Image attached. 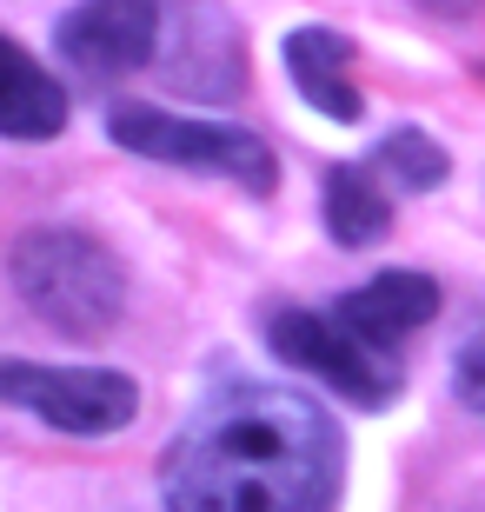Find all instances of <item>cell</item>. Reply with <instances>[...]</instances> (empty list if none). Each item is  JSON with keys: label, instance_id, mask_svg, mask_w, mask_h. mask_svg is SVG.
<instances>
[{"label": "cell", "instance_id": "cell-3", "mask_svg": "<svg viewBox=\"0 0 485 512\" xmlns=\"http://www.w3.org/2000/svg\"><path fill=\"white\" fill-rule=\"evenodd\" d=\"M107 133L127 153H147L160 167H187V173H220L246 193H273V153L260 133L246 127H220V120H187V114H153V107H113Z\"/></svg>", "mask_w": 485, "mask_h": 512}, {"label": "cell", "instance_id": "cell-1", "mask_svg": "<svg viewBox=\"0 0 485 512\" xmlns=\"http://www.w3.org/2000/svg\"><path fill=\"white\" fill-rule=\"evenodd\" d=\"M339 479V426L280 386H226L160 466L173 512H333Z\"/></svg>", "mask_w": 485, "mask_h": 512}, {"label": "cell", "instance_id": "cell-10", "mask_svg": "<svg viewBox=\"0 0 485 512\" xmlns=\"http://www.w3.org/2000/svg\"><path fill=\"white\" fill-rule=\"evenodd\" d=\"M60 127H67V87L20 40L0 34V133L7 140H54Z\"/></svg>", "mask_w": 485, "mask_h": 512}, {"label": "cell", "instance_id": "cell-5", "mask_svg": "<svg viewBox=\"0 0 485 512\" xmlns=\"http://www.w3.org/2000/svg\"><path fill=\"white\" fill-rule=\"evenodd\" d=\"M0 399L47 419L54 433H74V439H107L140 413V393H133L127 373H107V366H40V360H7V353H0Z\"/></svg>", "mask_w": 485, "mask_h": 512}, {"label": "cell", "instance_id": "cell-11", "mask_svg": "<svg viewBox=\"0 0 485 512\" xmlns=\"http://www.w3.org/2000/svg\"><path fill=\"white\" fill-rule=\"evenodd\" d=\"M386 187H379V167H333L326 173V233L339 247H373L386 240Z\"/></svg>", "mask_w": 485, "mask_h": 512}, {"label": "cell", "instance_id": "cell-7", "mask_svg": "<svg viewBox=\"0 0 485 512\" xmlns=\"http://www.w3.org/2000/svg\"><path fill=\"white\" fill-rule=\"evenodd\" d=\"M246 80V47H240V27L200 0L187 20H180V34L167 47V87L180 94H200V100H233Z\"/></svg>", "mask_w": 485, "mask_h": 512}, {"label": "cell", "instance_id": "cell-8", "mask_svg": "<svg viewBox=\"0 0 485 512\" xmlns=\"http://www.w3.org/2000/svg\"><path fill=\"white\" fill-rule=\"evenodd\" d=\"M333 313L346 326H359L373 346H392V353H399V346L439 313V286H432L426 273H412V266H392V273L366 280L359 293H346Z\"/></svg>", "mask_w": 485, "mask_h": 512}, {"label": "cell", "instance_id": "cell-9", "mask_svg": "<svg viewBox=\"0 0 485 512\" xmlns=\"http://www.w3.org/2000/svg\"><path fill=\"white\" fill-rule=\"evenodd\" d=\"M286 74L306 100H313L326 120L353 127L366 107H359V87H353V40L333 34V27H299L286 40Z\"/></svg>", "mask_w": 485, "mask_h": 512}, {"label": "cell", "instance_id": "cell-2", "mask_svg": "<svg viewBox=\"0 0 485 512\" xmlns=\"http://www.w3.org/2000/svg\"><path fill=\"white\" fill-rule=\"evenodd\" d=\"M14 293L27 300L34 320H47L67 340H100L113 333L120 306H127V273L100 247L94 233L74 227H40L14 247Z\"/></svg>", "mask_w": 485, "mask_h": 512}, {"label": "cell", "instance_id": "cell-13", "mask_svg": "<svg viewBox=\"0 0 485 512\" xmlns=\"http://www.w3.org/2000/svg\"><path fill=\"white\" fill-rule=\"evenodd\" d=\"M459 399L485 419V320L472 326V340L459 346Z\"/></svg>", "mask_w": 485, "mask_h": 512}, {"label": "cell", "instance_id": "cell-4", "mask_svg": "<svg viewBox=\"0 0 485 512\" xmlns=\"http://www.w3.org/2000/svg\"><path fill=\"white\" fill-rule=\"evenodd\" d=\"M266 346L280 353L293 373H313L333 393H346L353 406H392L399 399V353L373 346L359 326H346L339 313H306V306H286L266 326Z\"/></svg>", "mask_w": 485, "mask_h": 512}, {"label": "cell", "instance_id": "cell-12", "mask_svg": "<svg viewBox=\"0 0 485 512\" xmlns=\"http://www.w3.org/2000/svg\"><path fill=\"white\" fill-rule=\"evenodd\" d=\"M373 167H386L399 187H412V193H432V187H446V173H452V160H446V147L432 140V133H419V127H399V133H386L379 140V160Z\"/></svg>", "mask_w": 485, "mask_h": 512}, {"label": "cell", "instance_id": "cell-6", "mask_svg": "<svg viewBox=\"0 0 485 512\" xmlns=\"http://www.w3.org/2000/svg\"><path fill=\"white\" fill-rule=\"evenodd\" d=\"M167 7L160 0H80L60 20V54L87 80H127L160 54Z\"/></svg>", "mask_w": 485, "mask_h": 512}]
</instances>
